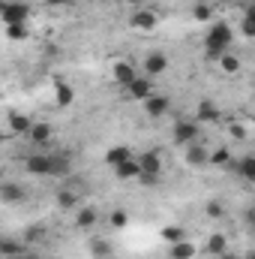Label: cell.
Instances as JSON below:
<instances>
[{
  "instance_id": "obj_1",
  "label": "cell",
  "mask_w": 255,
  "mask_h": 259,
  "mask_svg": "<svg viewBox=\"0 0 255 259\" xmlns=\"http://www.w3.org/2000/svg\"><path fill=\"white\" fill-rule=\"evenodd\" d=\"M24 169L30 175H63L69 169V157H63V154H30L24 160Z\"/></svg>"
},
{
  "instance_id": "obj_2",
  "label": "cell",
  "mask_w": 255,
  "mask_h": 259,
  "mask_svg": "<svg viewBox=\"0 0 255 259\" xmlns=\"http://www.w3.org/2000/svg\"><path fill=\"white\" fill-rule=\"evenodd\" d=\"M231 36H234V33H231L228 24H222V21L213 24V27L207 30V36H204V52H207V58H213V61L222 58V55L231 49Z\"/></svg>"
},
{
  "instance_id": "obj_3",
  "label": "cell",
  "mask_w": 255,
  "mask_h": 259,
  "mask_svg": "<svg viewBox=\"0 0 255 259\" xmlns=\"http://www.w3.org/2000/svg\"><path fill=\"white\" fill-rule=\"evenodd\" d=\"M135 160H138L141 175H153V178L162 175V157H159V151H144V154H138Z\"/></svg>"
},
{
  "instance_id": "obj_4",
  "label": "cell",
  "mask_w": 255,
  "mask_h": 259,
  "mask_svg": "<svg viewBox=\"0 0 255 259\" xmlns=\"http://www.w3.org/2000/svg\"><path fill=\"white\" fill-rule=\"evenodd\" d=\"M111 78H114L117 84L129 88V84L138 78V72H135V66L129 64V61H114V64H111Z\"/></svg>"
},
{
  "instance_id": "obj_5",
  "label": "cell",
  "mask_w": 255,
  "mask_h": 259,
  "mask_svg": "<svg viewBox=\"0 0 255 259\" xmlns=\"http://www.w3.org/2000/svg\"><path fill=\"white\" fill-rule=\"evenodd\" d=\"M27 15H30L27 3H9V6H3V12H0V18H3L6 24H24Z\"/></svg>"
},
{
  "instance_id": "obj_6",
  "label": "cell",
  "mask_w": 255,
  "mask_h": 259,
  "mask_svg": "<svg viewBox=\"0 0 255 259\" xmlns=\"http://www.w3.org/2000/svg\"><path fill=\"white\" fill-rule=\"evenodd\" d=\"M129 21H132L135 30H153V27L159 24V15H156L153 9H135Z\"/></svg>"
},
{
  "instance_id": "obj_7",
  "label": "cell",
  "mask_w": 255,
  "mask_h": 259,
  "mask_svg": "<svg viewBox=\"0 0 255 259\" xmlns=\"http://www.w3.org/2000/svg\"><path fill=\"white\" fill-rule=\"evenodd\" d=\"M198 139V124H192V121H180L177 127H174V142H180V145H189Z\"/></svg>"
},
{
  "instance_id": "obj_8",
  "label": "cell",
  "mask_w": 255,
  "mask_h": 259,
  "mask_svg": "<svg viewBox=\"0 0 255 259\" xmlns=\"http://www.w3.org/2000/svg\"><path fill=\"white\" fill-rule=\"evenodd\" d=\"M132 157H135L132 148H126V145H114V148H108L105 163H108V166H120V163H126V160H132Z\"/></svg>"
},
{
  "instance_id": "obj_9",
  "label": "cell",
  "mask_w": 255,
  "mask_h": 259,
  "mask_svg": "<svg viewBox=\"0 0 255 259\" xmlns=\"http://www.w3.org/2000/svg\"><path fill=\"white\" fill-rule=\"evenodd\" d=\"M126 91H129V97H135V100H141V103H144V100L153 94V81H150V78H135Z\"/></svg>"
},
{
  "instance_id": "obj_10",
  "label": "cell",
  "mask_w": 255,
  "mask_h": 259,
  "mask_svg": "<svg viewBox=\"0 0 255 259\" xmlns=\"http://www.w3.org/2000/svg\"><path fill=\"white\" fill-rule=\"evenodd\" d=\"M165 66H168V58H165L162 52H150V55H147V61H144L147 75H159V72H165Z\"/></svg>"
},
{
  "instance_id": "obj_11",
  "label": "cell",
  "mask_w": 255,
  "mask_h": 259,
  "mask_svg": "<svg viewBox=\"0 0 255 259\" xmlns=\"http://www.w3.org/2000/svg\"><path fill=\"white\" fill-rule=\"evenodd\" d=\"M165 109H168V100H165V97H156V94H150V97L144 100V112H147L150 118H159V115H165Z\"/></svg>"
},
{
  "instance_id": "obj_12",
  "label": "cell",
  "mask_w": 255,
  "mask_h": 259,
  "mask_svg": "<svg viewBox=\"0 0 255 259\" xmlns=\"http://www.w3.org/2000/svg\"><path fill=\"white\" fill-rule=\"evenodd\" d=\"M195 253H198V250H195V244L186 241V238H180V241H174V244H171V259H192Z\"/></svg>"
},
{
  "instance_id": "obj_13",
  "label": "cell",
  "mask_w": 255,
  "mask_h": 259,
  "mask_svg": "<svg viewBox=\"0 0 255 259\" xmlns=\"http://www.w3.org/2000/svg\"><path fill=\"white\" fill-rule=\"evenodd\" d=\"M114 172H117V178L120 181H132V178H138L141 175V169H138V160L132 157L126 163H120V166H114Z\"/></svg>"
},
{
  "instance_id": "obj_14",
  "label": "cell",
  "mask_w": 255,
  "mask_h": 259,
  "mask_svg": "<svg viewBox=\"0 0 255 259\" xmlns=\"http://www.w3.org/2000/svg\"><path fill=\"white\" fill-rule=\"evenodd\" d=\"M237 175L243 178V181H255V157H240L237 160Z\"/></svg>"
},
{
  "instance_id": "obj_15",
  "label": "cell",
  "mask_w": 255,
  "mask_h": 259,
  "mask_svg": "<svg viewBox=\"0 0 255 259\" xmlns=\"http://www.w3.org/2000/svg\"><path fill=\"white\" fill-rule=\"evenodd\" d=\"M225 247H228V241H225V235H222V232H216V235H210V238H207V253L222 256V253H225Z\"/></svg>"
},
{
  "instance_id": "obj_16",
  "label": "cell",
  "mask_w": 255,
  "mask_h": 259,
  "mask_svg": "<svg viewBox=\"0 0 255 259\" xmlns=\"http://www.w3.org/2000/svg\"><path fill=\"white\" fill-rule=\"evenodd\" d=\"M30 127H33V121L27 118V115H9V130L12 133H30Z\"/></svg>"
},
{
  "instance_id": "obj_17",
  "label": "cell",
  "mask_w": 255,
  "mask_h": 259,
  "mask_svg": "<svg viewBox=\"0 0 255 259\" xmlns=\"http://www.w3.org/2000/svg\"><path fill=\"white\" fill-rule=\"evenodd\" d=\"M0 196H3V202H21L24 199V187L21 184H3Z\"/></svg>"
},
{
  "instance_id": "obj_18",
  "label": "cell",
  "mask_w": 255,
  "mask_h": 259,
  "mask_svg": "<svg viewBox=\"0 0 255 259\" xmlns=\"http://www.w3.org/2000/svg\"><path fill=\"white\" fill-rule=\"evenodd\" d=\"M216 118H219V109H216V103H210V100L198 103V121H216Z\"/></svg>"
},
{
  "instance_id": "obj_19",
  "label": "cell",
  "mask_w": 255,
  "mask_h": 259,
  "mask_svg": "<svg viewBox=\"0 0 255 259\" xmlns=\"http://www.w3.org/2000/svg\"><path fill=\"white\" fill-rule=\"evenodd\" d=\"M219 66H222V72H228V75H234V72H240V58H234L231 52H225L222 58H216Z\"/></svg>"
},
{
  "instance_id": "obj_20",
  "label": "cell",
  "mask_w": 255,
  "mask_h": 259,
  "mask_svg": "<svg viewBox=\"0 0 255 259\" xmlns=\"http://www.w3.org/2000/svg\"><path fill=\"white\" fill-rule=\"evenodd\" d=\"M186 163L189 166H207V151L198 148V145H192L189 151H186Z\"/></svg>"
},
{
  "instance_id": "obj_21",
  "label": "cell",
  "mask_w": 255,
  "mask_h": 259,
  "mask_svg": "<svg viewBox=\"0 0 255 259\" xmlns=\"http://www.w3.org/2000/svg\"><path fill=\"white\" fill-rule=\"evenodd\" d=\"M54 97H57V106H72V100H75L72 88H69V84H63V81H57V88H54Z\"/></svg>"
},
{
  "instance_id": "obj_22",
  "label": "cell",
  "mask_w": 255,
  "mask_h": 259,
  "mask_svg": "<svg viewBox=\"0 0 255 259\" xmlns=\"http://www.w3.org/2000/svg\"><path fill=\"white\" fill-rule=\"evenodd\" d=\"M27 136H30L36 145H42V142H48V139H51V127H48V124H33Z\"/></svg>"
},
{
  "instance_id": "obj_23",
  "label": "cell",
  "mask_w": 255,
  "mask_h": 259,
  "mask_svg": "<svg viewBox=\"0 0 255 259\" xmlns=\"http://www.w3.org/2000/svg\"><path fill=\"white\" fill-rule=\"evenodd\" d=\"M228 160H231L228 148H216L213 154H207V163H213V166H228Z\"/></svg>"
},
{
  "instance_id": "obj_24",
  "label": "cell",
  "mask_w": 255,
  "mask_h": 259,
  "mask_svg": "<svg viewBox=\"0 0 255 259\" xmlns=\"http://www.w3.org/2000/svg\"><path fill=\"white\" fill-rule=\"evenodd\" d=\"M75 223H78L81 229L93 226V223H96V211H93V208H81V211H78V220H75Z\"/></svg>"
},
{
  "instance_id": "obj_25",
  "label": "cell",
  "mask_w": 255,
  "mask_h": 259,
  "mask_svg": "<svg viewBox=\"0 0 255 259\" xmlns=\"http://www.w3.org/2000/svg\"><path fill=\"white\" fill-rule=\"evenodd\" d=\"M192 15H195V21H210V18H213V6H210V3H198V6L192 9Z\"/></svg>"
},
{
  "instance_id": "obj_26",
  "label": "cell",
  "mask_w": 255,
  "mask_h": 259,
  "mask_svg": "<svg viewBox=\"0 0 255 259\" xmlns=\"http://www.w3.org/2000/svg\"><path fill=\"white\" fill-rule=\"evenodd\" d=\"M162 238H165L168 244L180 241V238H183V226H165V229H162Z\"/></svg>"
},
{
  "instance_id": "obj_27",
  "label": "cell",
  "mask_w": 255,
  "mask_h": 259,
  "mask_svg": "<svg viewBox=\"0 0 255 259\" xmlns=\"http://www.w3.org/2000/svg\"><path fill=\"white\" fill-rule=\"evenodd\" d=\"M6 36L9 39H27V27L24 24H6Z\"/></svg>"
},
{
  "instance_id": "obj_28",
  "label": "cell",
  "mask_w": 255,
  "mask_h": 259,
  "mask_svg": "<svg viewBox=\"0 0 255 259\" xmlns=\"http://www.w3.org/2000/svg\"><path fill=\"white\" fill-rule=\"evenodd\" d=\"M240 36H246V39L255 36V18L252 15H243V21H240Z\"/></svg>"
},
{
  "instance_id": "obj_29",
  "label": "cell",
  "mask_w": 255,
  "mask_h": 259,
  "mask_svg": "<svg viewBox=\"0 0 255 259\" xmlns=\"http://www.w3.org/2000/svg\"><path fill=\"white\" fill-rule=\"evenodd\" d=\"M57 202H60V208H72L78 199H75V193H69V190H60L57 193Z\"/></svg>"
},
{
  "instance_id": "obj_30",
  "label": "cell",
  "mask_w": 255,
  "mask_h": 259,
  "mask_svg": "<svg viewBox=\"0 0 255 259\" xmlns=\"http://www.w3.org/2000/svg\"><path fill=\"white\" fill-rule=\"evenodd\" d=\"M93 256H108V244H105V241H102V238H96V241H93Z\"/></svg>"
},
{
  "instance_id": "obj_31",
  "label": "cell",
  "mask_w": 255,
  "mask_h": 259,
  "mask_svg": "<svg viewBox=\"0 0 255 259\" xmlns=\"http://www.w3.org/2000/svg\"><path fill=\"white\" fill-rule=\"evenodd\" d=\"M111 226H117V229L126 226V214H123V211H114V214H111Z\"/></svg>"
},
{
  "instance_id": "obj_32",
  "label": "cell",
  "mask_w": 255,
  "mask_h": 259,
  "mask_svg": "<svg viewBox=\"0 0 255 259\" xmlns=\"http://www.w3.org/2000/svg\"><path fill=\"white\" fill-rule=\"evenodd\" d=\"M231 136L234 139H246V124H231Z\"/></svg>"
},
{
  "instance_id": "obj_33",
  "label": "cell",
  "mask_w": 255,
  "mask_h": 259,
  "mask_svg": "<svg viewBox=\"0 0 255 259\" xmlns=\"http://www.w3.org/2000/svg\"><path fill=\"white\" fill-rule=\"evenodd\" d=\"M207 214H210V217H219V214H222V205H219V202H210V205H207Z\"/></svg>"
},
{
  "instance_id": "obj_34",
  "label": "cell",
  "mask_w": 255,
  "mask_h": 259,
  "mask_svg": "<svg viewBox=\"0 0 255 259\" xmlns=\"http://www.w3.org/2000/svg\"><path fill=\"white\" fill-rule=\"evenodd\" d=\"M45 3H48V6H66L69 0H45Z\"/></svg>"
},
{
  "instance_id": "obj_35",
  "label": "cell",
  "mask_w": 255,
  "mask_h": 259,
  "mask_svg": "<svg viewBox=\"0 0 255 259\" xmlns=\"http://www.w3.org/2000/svg\"><path fill=\"white\" fill-rule=\"evenodd\" d=\"M9 259H42V256H21V253H18V256H9Z\"/></svg>"
},
{
  "instance_id": "obj_36",
  "label": "cell",
  "mask_w": 255,
  "mask_h": 259,
  "mask_svg": "<svg viewBox=\"0 0 255 259\" xmlns=\"http://www.w3.org/2000/svg\"><path fill=\"white\" fill-rule=\"evenodd\" d=\"M123 3H135V6H138V3H144V0H123Z\"/></svg>"
},
{
  "instance_id": "obj_37",
  "label": "cell",
  "mask_w": 255,
  "mask_h": 259,
  "mask_svg": "<svg viewBox=\"0 0 255 259\" xmlns=\"http://www.w3.org/2000/svg\"><path fill=\"white\" fill-rule=\"evenodd\" d=\"M87 3H99V0H87Z\"/></svg>"
},
{
  "instance_id": "obj_38",
  "label": "cell",
  "mask_w": 255,
  "mask_h": 259,
  "mask_svg": "<svg viewBox=\"0 0 255 259\" xmlns=\"http://www.w3.org/2000/svg\"><path fill=\"white\" fill-rule=\"evenodd\" d=\"M0 139H3V133H0Z\"/></svg>"
}]
</instances>
